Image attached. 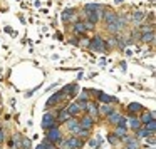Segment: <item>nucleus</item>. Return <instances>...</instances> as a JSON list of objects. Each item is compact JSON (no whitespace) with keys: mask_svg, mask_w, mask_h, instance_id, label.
Instances as JSON below:
<instances>
[{"mask_svg":"<svg viewBox=\"0 0 156 149\" xmlns=\"http://www.w3.org/2000/svg\"><path fill=\"white\" fill-rule=\"evenodd\" d=\"M87 49H91V50H94V52H106L109 47L106 45V40L102 37L94 35L92 39H89V47Z\"/></svg>","mask_w":156,"mask_h":149,"instance_id":"1","label":"nucleus"},{"mask_svg":"<svg viewBox=\"0 0 156 149\" xmlns=\"http://www.w3.org/2000/svg\"><path fill=\"white\" fill-rule=\"evenodd\" d=\"M59 144H64L67 149H81L82 147V141L77 139V136H72L69 139H59Z\"/></svg>","mask_w":156,"mask_h":149,"instance_id":"2","label":"nucleus"},{"mask_svg":"<svg viewBox=\"0 0 156 149\" xmlns=\"http://www.w3.org/2000/svg\"><path fill=\"white\" fill-rule=\"evenodd\" d=\"M54 126H57V121H55V116L51 114V112H45L44 116V121H42V127L47 131V129L54 127Z\"/></svg>","mask_w":156,"mask_h":149,"instance_id":"3","label":"nucleus"},{"mask_svg":"<svg viewBox=\"0 0 156 149\" xmlns=\"http://www.w3.org/2000/svg\"><path fill=\"white\" fill-rule=\"evenodd\" d=\"M61 19L64 22H76L77 20V14H76V9H66L64 12H62Z\"/></svg>","mask_w":156,"mask_h":149,"instance_id":"4","label":"nucleus"},{"mask_svg":"<svg viewBox=\"0 0 156 149\" xmlns=\"http://www.w3.org/2000/svg\"><path fill=\"white\" fill-rule=\"evenodd\" d=\"M47 139H51L52 142H57L59 139H61V129H59L57 126L47 129Z\"/></svg>","mask_w":156,"mask_h":149,"instance_id":"5","label":"nucleus"},{"mask_svg":"<svg viewBox=\"0 0 156 149\" xmlns=\"http://www.w3.org/2000/svg\"><path fill=\"white\" fill-rule=\"evenodd\" d=\"M94 119H92L91 117V116H84V117H82L81 119V121H79V126H81V127H84V129H87V131H89V129H91L92 127V126H94Z\"/></svg>","mask_w":156,"mask_h":149,"instance_id":"6","label":"nucleus"},{"mask_svg":"<svg viewBox=\"0 0 156 149\" xmlns=\"http://www.w3.org/2000/svg\"><path fill=\"white\" fill-rule=\"evenodd\" d=\"M84 32H86L84 22H76V24H74V29H72V34H74L76 37H79V35H84Z\"/></svg>","mask_w":156,"mask_h":149,"instance_id":"7","label":"nucleus"},{"mask_svg":"<svg viewBox=\"0 0 156 149\" xmlns=\"http://www.w3.org/2000/svg\"><path fill=\"white\" fill-rule=\"evenodd\" d=\"M98 94V97H99V101L101 102H104V104H109V102H118V99L116 97H111V95H108V94H104V92H96Z\"/></svg>","mask_w":156,"mask_h":149,"instance_id":"8","label":"nucleus"},{"mask_svg":"<svg viewBox=\"0 0 156 149\" xmlns=\"http://www.w3.org/2000/svg\"><path fill=\"white\" fill-rule=\"evenodd\" d=\"M139 40L144 42V44H153L154 42V32H146V34L139 35Z\"/></svg>","mask_w":156,"mask_h":149,"instance_id":"9","label":"nucleus"},{"mask_svg":"<svg viewBox=\"0 0 156 149\" xmlns=\"http://www.w3.org/2000/svg\"><path fill=\"white\" fill-rule=\"evenodd\" d=\"M86 109H87L89 116H91V117L96 121V117H98V106H96V104H91V102H87V104H86Z\"/></svg>","mask_w":156,"mask_h":149,"instance_id":"10","label":"nucleus"},{"mask_svg":"<svg viewBox=\"0 0 156 149\" xmlns=\"http://www.w3.org/2000/svg\"><path fill=\"white\" fill-rule=\"evenodd\" d=\"M69 117H72V116L67 112V109H61V112H59V116L55 117V121L57 122H66Z\"/></svg>","mask_w":156,"mask_h":149,"instance_id":"11","label":"nucleus"},{"mask_svg":"<svg viewBox=\"0 0 156 149\" xmlns=\"http://www.w3.org/2000/svg\"><path fill=\"white\" fill-rule=\"evenodd\" d=\"M128 111L131 112V114H138V112H141L143 111V106L141 104H138V102H131V104L128 106Z\"/></svg>","mask_w":156,"mask_h":149,"instance_id":"12","label":"nucleus"},{"mask_svg":"<svg viewBox=\"0 0 156 149\" xmlns=\"http://www.w3.org/2000/svg\"><path fill=\"white\" fill-rule=\"evenodd\" d=\"M87 22H91V24H98L99 22V12L92 10V12H87Z\"/></svg>","mask_w":156,"mask_h":149,"instance_id":"13","label":"nucleus"},{"mask_svg":"<svg viewBox=\"0 0 156 149\" xmlns=\"http://www.w3.org/2000/svg\"><path fill=\"white\" fill-rule=\"evenodd\" d=\"M129 126H131V129H134V131H136V129L141 127V121H139V119L133 114L131 117H129Z\"/></svg>","mask_w":156,"mask_h":149,"instance_id":"14","label":"nucleus"},{"mask_svg":"<svg viewBox=\"0 0 156 149\" xmlns=\"http://www.w3.org/2000/svg\"><path fill=\"white\" fill-rule=\"evenodd\" d=\"M62 95H64V92H57V94H54L52 97H49V101H47V106H52V104H57L59 101L62 99Z\"/></svg>","mask_w":156,"mask_h":149,"instance_id":"15","label":"nucleus"},{"mask_svg":"<svg viewBox=\"0 0 156 149\" xmlns=\"http://www.w3.org/2000/svg\"><path fill=\"white\" fill-rule=\"evenodd\" d=\"M146 19V14H143V12H134V14L131 15V20L136 22V24H139V22H143Z\"/></svg>","mask_w":156,"mask_h":149,"instance_id":"16","label":"nucleus"},{"mask_svg":"<svg viewBox=\"0 0 156 149\" xmlns=\"http://www.w3.org/2000/svg\"><path fill=\"white\" fill-rule=\"evenodd\" d=\"M79 111H81V107L77 106V102H72V104H69V106H67V112H69L71 116H76Z\"/></svg>","mask_w":156,"mask_h":149,"instance_id":"17","label":"nucleus"},{"mask_svg":"<svg viewBox=\"0 0 156 149\" xmlns=\"http://www.w3.org/2000/svg\"><path fill=\"white\" fill-rule=\"evenodd\" d=\"M121 117H122V116L118 114V112H111V114H108V121L111 122V124H118Z\"/></svg>","mask_w":156,"mask_h":149,"instance_id":"18","label":"nucleus"},{"mask_svg":"<svg viewBox=\"0 0 156 149\" xmlns=\"http://www.w3.org/2000/svg\"><path fill=\"white\" fill-rule=\"evenodd\" d=\"M153 119H154V112H144V114H143V119H139V121L143 122V124H148L149 121H153Z\"/></svg>","mask_w":156,"mask_h":149,"instance_id":"19","label":"nucleus"},{"mask_svg":"<svg viewBox=\"0 0 156 149\" xmlns=\"http://www.w3.org/2000/svg\"><path fill=\"white\" fill-rule=\"evenodd\" d=\"M138 131V137H148V136H154V132H148L146 131V127H139V129H136Z\"/></svg>","mask_w":156,"mask_h":149,"instance_id":"20","label":"nucleus"},{"mask_svg":"<svg viewBox=\"0 0 156 149\" xmlns=\"http://www.w3.org/2000/svg\"><path fill=\"white\" fill-rule=\"evenodd\" d=\"M116 136H118V137H126V126H119L118 129H116V132H114Z\"/></svg>","mask_w":156,"mask_h":149,"instance_id":"21","label":"nucleus"},{"mask_svg":"<svg viewBox=\"0 0 156 149\" xmlns=\"http://www.w3.org/2000/svg\"><path fill=\"white\" fill-rule=\"evenodd\" d=\"M20 147H22V149H32V142H30V139H29V137H24V139H22Z\"/></svg>","mask_w":156,"mask_h":149,"instance_id":"22","label":"nucleus"},{"mask_svg":"<svg viewBox=\"0 0 156 149\" xmlns=\"http://www.w3.org/2000/svg\"><path fill=\"white\" fill-rule=\"evenodd\" d=\"M98 109L101 111V114H104V116H108V114H111V112H112V109L109 107L108 104H102L101 107H98Z\"/></svg>","mask_w":156,"mask_h":149,"instance_id":"23","label":"nucleus"},{"mask_svg":"<svg viewBox=\"0 0 156 149\" xmlns=\"http://www.w3.org/2000/svg\"><path fill=\"white\" fill-rule=\"evenodd\" d=\"M144 127H146V131H148V132H154V131H156V122H154V119H153V121H149L148 124H144Z\"/></svg>","mask_w":156,"mask_h":149,"instance_id":"24","label":"nucleus"},{"mask_svg":"<svg viewBox=\"0 0 156 149\" xmlns=\"http://www.w3.org/2000/svg\"><path fill=\"white\" fill-rule=\"evenodd\" d=\"M42 144L45 146V149H57V147H55V142H52L51 139H47V137L42 141Z\"/></svg>","mask_w":156,"mask_h":149,"instance_id":"25","label":"nucleus"},{"mask_svg":"<svg viewBox=\"0 0 156 149\" xmlns=\"http://www.w3.org/2000/svg\"><path fill=\"white\" fill-rule=\"evenodd\" d=\"M141 34H146V32H154V24H149V25H143L141 29Z\"/></svg>","mask_w":156,"mask_h":149,"instance_id":"26","label":"nucleus"},{"mask_svg":"<svg viewBox=\"0 0 156 149\" xmlns=\"http://www.w3.org/2000/svg\"><path fill=\"white\" fill-rule=\"evenodd\" d=\"M108 141L111 142V144H118V136L116 134H108Z\"/></svg>","mask_w":156,"mask_h":149,"instance_id":"27","label":"nucleus"},{"mask_svg":"<svg viewBox=\"0 0 156 149\" xmlns=\"http://www.w3.org/2000/svg\"><path fill=\"white\" fill-rule=\"evenodd\" d=\"M84 27H86V30H92V29L96 27L94 24H91V22H84Z\"/></svg>","mask_w":156,"mask_h":149,"instance_id":"28","label":"nucleus"},{"mask_svg":"<svg viewBox=\"0 0 156 149\" xmlns=\"http://www.w3.org/2000/svg\"><path fill=\"white\" fill-rule=\"evenodd\" d=\"M79 45H82V47H89V39H82V40L79 42Z\"/></svg>","mask_w":156,"mask_h":149,"instance_id":"29","label":"nucleus"},{"mask_svg":"<svg viewBox=\"0 0 156 149\" xmlns=\"http://www.w3.org/2000/svg\"><path fill=\"white\" fill-rule=\"evenodd\" d=\"M69 42H71V44H72V45H79V40H77V37H74V39H71V40H69Z\"/></svg>","mask_w":156,"mask_h":149,"instance_id":"30","label":"nucleus"},{"mask_svg":"<svg viewBox=\"0 0 156 149\" xmlns=\"http://www.w3.org/2000/svg\"><path fill=\"white\" fill-rule=\"evenodd\" d=\"M4 141V131H2V127H0V142Z\"/></svg>","mask_w":156,"mask_h":149,"instance_id":"31","label":"nucleus"},{"mask_svg":"<svg viewBox=\"0 0 156 149\" xmlns=\"http://www.w3.org/2000/svg\"><path fill=\"white\" fill-rule=\"evenodd\" d=\"M35 149H45V146H44V144H42V142H41V144H39V146H35Z\"/></svg>","mask_w":156,"mask_h":149,"instance_id":"32","label":"nucleus"},{"mask_svg":"<svg viewBox=\"0 0 156 149\" xmlns=\"http://www.w3.org/2000/svg\"><path fill=\"white\" fill-rule=\"evenodd\" d=\"M116 2H118V4H121V2H122V0H116Z\"/></svg>","mask_w":156,"mask_h":149,"instance_id":"33","label":"nucleus"},{"mask_svg":"<svg viewBox=\"0 0 156 149\" xmlns=\"http://www.w3.org/2000/svg\"><path fill=\"white\" fill-rule=\"evenodd\" d=\"M124 149H128V147H124Z\"/></svg>","mask_w":156,"mask_h":149,"instance_id":"34","label":"nucleus"}]
</instances>
